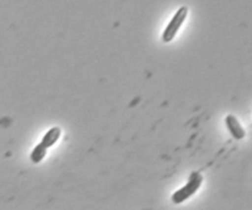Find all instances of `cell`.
I'll return each mask as SVG.
<instances>
[{
    "instance_id": "6da1fadb",
    "label": "cell",
    "mask_w": 252,
    "mask_h": 210,
    "mask_svg": "<svg viewBox=\"0 0 252 210\" xmlns=\"http://www.w3.org/2000/svg\"><path fill=\"white\" fill-rule=\"evenodd\" d=\"M202 183H203V176H202L199 172L193 171L189 177V181L185 184L182 188H180L179 191L175 192L171 197L172 203L175 204H181L185 201H187L189 198H191L193 194L197 193L199 188H201Z\"/></svg>"
},
{
    "instance_id": "7a4b0ae2",
    "label": "cell",
    "mask_w": 252,
    "mask_h": 210,
    "mask_svg": "<svg viewBox=\"0 0 252 210\" xmlns=\"http://www.w3.org/2000/svg\"><path fill=\"white\" fill-rule=\"evenodd\" d=\"M187 16H189V7L185 6V5L175 12V15L172 16V19L170 20V22L167 24V26L165 27L164 32H162L161 34V39L164 43H170V42L176 37L177 32L181 29L182 25L185 24Z\"/></svg>"
},
{
    "instance_id": "3957f363",
    "label": "cell",
    "mask_w": 252,
    "mask_h": 210,
    "mask_svg": "<svg viewBox=\"0 0 252 210\" xmlns=\"http://www.w3.org/2000/svg\"><path fill=\"white\" fill-rule=\"evenodd\" d=\"M225 125L228 128L229 133L235 140H243L246 137L245 128L241 125L240 120L236 118V116L228 115L225 117Z\"/></svg>"
},
{
    "instance_id": "277c9868",
    "label": "cell",
    "mask_w": 252,
    "mask_h": 210,
    "mask_svg": "<svg viewBox=\"0 0 252 210\" xmlns=\"http://www.w3.org/2000/svg\"><path fill=\"white\" fill-rule=\"evenodd\" d=\"M62 135V129L59 127H53L51 128L49 130H47L46 134L43 135V138H42V142L41 144L44 145V147L48 149V148L53 147L54 144H56L57 142L59 140V138H61Z\"/></svg>"
},
{
    "instance_id": "5b68a950",
    "label": "cell",
    "mask_w": 252,
    "mask_h": 210,
    "mask_svg": "<svg viewBox=\"0 0 252 210\" xmlns=\"http://www.w3.org/2000/svg\"><path fill=\"white\" fill-rule=\"evenodd\" d=\"M47 148L44 147V145H42L41 143L39 144H37L36 147L33 148V150L31 151V155H30V159H31V161L33 162V164H39V162H42L44 160V157H46L47 155Z\"/></svg>"
}]
</instances>
